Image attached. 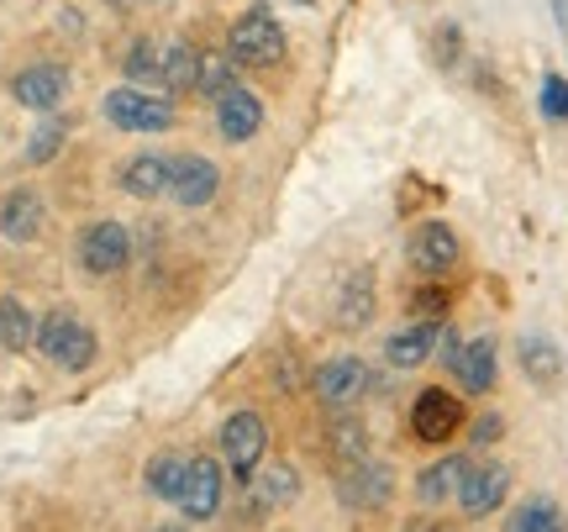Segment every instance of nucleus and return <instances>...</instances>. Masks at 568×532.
Listing matches in <instances>:
<instances>
[{
    "label": "nucleus",
    "instance_id": "1",
    "mask_svg": "<svg viewBox=\"0 0 568 532\" xmlns=\"http://www.w3.org/2000/svg\"><path fill=\"white\" fill-rule=\"evenodd\" d=\"M38 349H42V359H48L53 369L80 374V369L95 364L101 343H95V328H90L74 307H53L48 317H42V328H38Z\"/></svg>",
    "mask_w": 568,
    "mask_h": 532
},
{
    "label": "nucleus",
    "instance_id": "2",
    "mask_svg": "<svg viewBox=\"0 0 568 532\" xmlns=\"http://www.w3.org/2000/svg\"><path fill=\"white\" fill-rule=\"evenodd\" d=\"M101 111L116 132H169V127L180 122L174 101L159 96V90H142V84H116V90H105Z\"/></svg>",
    "mask_w": 568,
    "mask_h": 532
},
{
    "label": "nucleus",
    "instance_id": "3",
    "mask_svg": "<svg viewBox=\"0 0 568 532\" xmlns=\"http://www.w3.org/2000/svg\"><path fill=\"white\" fill-rule=\"evenodd\" d=\"M226 48H232V59L247 63V69H274V63L284 59V27H280V17H274L268 6H247L243 17L232 21Z\"/></svg>",
    "mask_w": 568,
    "mask_h": 532
},
{
    "label": "nucleus",
    "instance_id": "4",
    "mask_svg": "<svg viewBox=\"0 0 568 532\" xmlns=\"http://www.w3.org/2000/svg\"><path fill=\"white\" fill-rule=\"evenodd\" d=\"M464 401L443 385H426L416 401H410V438L416 443H453L464 432Z\"/></svg>",
    "mask_w": 568,
    "mask_h": 532
},
{
    "label": "nucleus",
    "instance_id": "5",
    "mask_svg": "<svg viewBox=\"0 0 568 532\" xmlns=\"http://www.w3.org/2000/svg\"><path fill=\"white\" fill-rule=\"evenodd\" d=\"M316 401H322L326 411H347L358 406L368 390H374V374H368L364 359H353V353H343V359H326L322 369H316Z\"/></svg>",
    "mask_w": 568,
    "mask_h": 532
},
{
    "label": "nucleus",
    "instance_id": "6",
    "mask_svg": "<svg viewBox=\"0 0 568 532\" xmlns=\"http://www.w3.org/2000/svg\"><path fill=\"white\" fill-rule=\"evenodd\" d=\"M126 259H132V232H126V222L101 217V222H90L80 232V264H84V274L105 280V274L126 269Z\"/></svg>",
    "mask_w": 568,
    "mask_h": 532
},
{
    "label": "nucleus",
    "instance_id": "7",
    "mask_svg": "<svg viewBox=\"0 0 568 532\" xmlns=\"http://www.w3.org/2000/svg\"><path fill=\"white\" fill-rule=\"evenodd\" d=\"M264 449H268V428H264L258 411H232V416L222 422V453H226V464H232V474H237L243 485L253 480Z\"/></svg>",
    "mask_w": 568,
    "mask_h": 532
},
{
    "label": "nucleus",
    "instance_id": "8",
    "mask_svg": "<svg viewBox=\"0 0 568 532\" xmlns=\"http://www.w3.org/2000/svg\"><path fill=\"white\" fill-rule=\"evenodd\" d=\"M458 259H464V243H458V232H453L447 222H422L416 232H410V264L422 269L426 280L453 274Z\"/></svg>",
    "mask_w": 568,
    "mask_h": 532
},
{
    "label": "nucleus",
    "instance_id": "9",
    "mask_svg": "<svg viewBox=\"0 0 568 532\" xmlns=\"http://www.w3.org/2000/svg\"><path fill=\"white\" fill-rule=\"evenodd\" d=\"M337 495H343L353 512H379L389 495H395V474H389V464H379V459H358V464L343 470Z\"/></svg>",
    "mask_w": 568,
    "mask_h": 532
},
{
    "label": "nucleus",
    "instance_id": "10",
    "mask_svg": "<svg viewBox=\"0 0 568 532\" xmlns=\"http://www.w3.org/2000/svg\"><path fill=\"white\" fill-rule=\"evenodd\" d=\"M216 190H222L216 159H201V153H180L174 159V190H169V201H180L184 211H201V205L216 201Z\"/></svg>",
    "mask_w": 568,
    "mask_h": 532
},
{
    "label": "nucleus",
    "instance_id": "11",
    "mask_svg": "<svg viewBox=\"0 0 568 532\" xmlns=\"http://www.w3.org/2000/svg\"><path fill=\"white\" fill-rule=\"evenodd\" d=\"M11 96L27 111H59L63 96H69V69L63 63H27L17 80H11Z\"/></svg>",
    "mask_w": 568,
    "mask_h": 532
},
{
    "label": "nucleus",
    "instance_id": "12",
    "mask_svg": "<svg viewBox=\"0 0 568 532\" xmlns=\"http://www.w3.org/2000/svg\"><path fill=\"white\" fill-rule=\"evenodd\" d=\"M222 506V464L216 459H190V470H184V491H180V512L190 522H205V516H216Z\"/></svg>",
    "mask_w": 568,
    "mask_h": 532
},
{
    "label": "nucleus",
    "instance_id": "13",
    "mask_svg": "<svg viewBox=\"0 0 568 532\" xmlns=\"http://www.w3.org/2000/svg\"><path fill=\"white\" fill-rule=\"evenodd\" d=\"M258 127H264V101L247 84H232L216 101V132L226 143H247V138H258Z\"/></svg>",
    "mask_w": 568,
    "mask_h": 532
},
{
    "label": "nucleus",
    "instance_id": "14",
    "mask_svg": "<svg viewBox=\"0 0 568 532\" xmlns=\"http://www.w3.org/2000/svg\"><path fill=\"white\" fill-rule=\"evenodd\" d=\"M506 495H510V470H500V464H479V470L464 474L458 506H464V516H489V512H500Z\"/></svg>",
    "mask_w": 568,
    "mask_h": 532
},
{
    "label": "nucleus",
    "instance_id": "15",
    "mask_svg": "<svg viewBox=\"0 0 568 532\" xmlns=\"http://www.w3.org/2000/svg\"><path fill=\"white\" fill-rule=\"evenodd\" d=\"M126 195H138V201H159L174 190V159H163V153H138V159H126L122 174H116Z\"/></svg>",
    "mask_w": 568,
    "mask_h": 532
},
{
    "label": "nucleus",
    "instance_id": "16",
    "mask_svg": "<svg viewBox=\"0 0 568 532\" xmlns=\"http://www.w3.org/2000/svg\"><path fill=\"white\" fill-rule=\"evenodd\" d=\"M453 374H458V385H464L468 395H489L495 380H500V353H495V338H474V343H464L458 359H453Z\"/></svg>",
    "mask_w": 568,
    "mask_h": 532
},
{
    "label": "nucleus",
    "instance_id": "17",
    "mask_svg": "<svg viewBox=\"0 0 568 532\" xmlns=\"http://www.w3.org/2000/svg\"><path fill=\"white\" fill-rule=\"evenodd\" d=\"M343 332H358L374 322V269H353L337 290V317H332Z\"/></svg>",
    "mask_w": 568,
    "mask_h": 532
},
{
    "label": "nucleus",
    "instance_id": "18",
    "mask_svg": "<svg viewBox=\"0 0 568 532\" xmlns=\"http://www.w3.org/2000/svg\"><path fill=\"white\" fill-rule=\"evenodd\" d=\"M437 338H443V328H437V322H410V328H400L385 343V359L395 369H416V364H426V359L437 353Z\"/></svg>",
    "mask_w": 568,
    "mask_h": 532
},
{
    "label": "nucleus",
    "instance_id": "19",
    "mask_svg": "<svg viewBox=\"0 0 568 532\" xmlns=\"http://www.w3.org/2000/svg\"><path fill=\"white\" fill-rule=\"evenodd\" d=\"M0 232L11 243H32L42 232V195L38 190H11L6 205H0Z\"/></svg>",
    "mask_w": 568,
    "mask_h": 532
},
{
    "label": "nucleus",
    "instance_id": "20",
    "mask_svg": "<svg viewBox=\"0 0 568 532\" xmlns=\"http://www.w3.org/2000/svg\"><path fill=\"white\" fill-rule=\"evenodd\" d=\"M159 84H163V96L201 90V53H195L190 42H169V48H163V63H159Z\"/></svg>",
    "mask_w": 568,
    "mask_h": 532
},
{
    "label": "nucleus",
    "instance_id": "21",
    "mask_svg": "<svg viewBox=\"0 0 568 532\" xmlns=\"http://www.w3.org/2000/svg\"><path fill=\"white\" fill-rule=\"evenodd\" d=\"M474 470L464 453H447V459H437L432 470L416 474V501L422 506H437V501H447V495H458V485H464V474Z\"/></svg>",
    "mask_w": 568,
    "mask_h": 532
},
{
    "label": "nucleus",
    "instance_id": "22",
    "mask_svg": "<svg viewBox=\"0 0 568 532\" xmlns=\"http://www.w3.org/2000/svg\"><path fill=\"white\" fill-rule=\"evenodd\" d=\"M521 369H527L531 385L552 390L558 380H564V353H558L552 338H521Z\"/></svg>",
    "mask_w": 568,
    "mask_h": 532
},
{
    "label": "nucleus",
    "instance_id": "23",
    "mask_svg": "<svg viewBox=\"0 0 568 532\" xmlns=\"http://www.w3.org/2000/svg\"><path fill=\"white\" fill-rule=\"evenodd\" d=\"M247 491H253V501H258L264 512H280V506H290V501L301 495V474L290 470V464H274V470H264L258 480H247Z\"/></svg>",
    "mask_w": 568,
    "mask_h": 532
},
{
    "label": "nucleus",
    "instance_id": "24",
    "mask_svg": "<svg viewBox=\"0 0 568 532\" xmlns=\"http://www.w3.org/2000/svg\"><path fill=\"white\" fill-rule=\"evenodd\" d=\"M506 532H568V516L558 501H548V495H531V501H521L516 512H510Z\"/></svg>",
    "mask_w": 568,
    "mask_h": 532
},
{
    "label": "nucleus",
    "instance_id": "25",
    "mask_svg": "<svg viewBox=\"0 0 568 532\" xmlns=\"http://www.w3.org/2000/svg\"><path fill=\"white\" fill-rule=\"evenodd\" d=\"M32 338H38V322H32V311L21 307L17 295H6V301H0V349L27 353V349H32Z\"/></svg>",
    "mask_w": 568,
    "mask_h": 532
},
{
    "label": "nucleus",
    "instance_id": "26",
    "mask_svg": "<svg viewBox=\"0 0 568 532\" xmlns=\"http://www.w3.org/2000/svg\"><path fill=\"white\" fill-rule=\"evenodd\" d=\"M184 470H190L184 453H159V459H148V491L159 495V501H180Z\"/></svg>",
    "mask_w": 568,
    "mask_h": 532
},
{
    "label": "nucleus",
    "instance_id": "27",
    "mask_svg": "<svg viewBox=\"0 0 568 532\" xmlns=\"http://www.w3.org/2000/svg\"><path fill=\"white\" fill-rule=\"evenodd\" d=\"M332 459H337L343 470L358 464V459H368V438L358 422H337V428H332Z\"/></svg>",
    "mask_w": 568,
    "mask_h": 532
},
{
    "label": "nucleus",
    "instance_id": "28",
    "mask_svg": "<svg viewBox=\"0 0 568 532\" xmlns=\"http://www.w3.org/2000/svg\"><path fill=\"white\" fill-rule=\"evenodd\" d=\"M126 74H132V84H148V80H153V84H159V63H163V53H159V48H153V42H148V38H138V42H132V48H126Z\"/></svg>",
    "mask_w": 568,
    "mask_h": 532
},
{
    "label": "nucleus",
    "instance_id": "29",
    "mask_svg": "<svg viewBox=\"0 0 568 532\" xmlns=\"http://www.w3.org/2000/svg\"><path fill=\"white\" fill-rule=\"evenodd\" d=\"M232 63L226 53H201V96H216L222 101L226 90H232Z\"/></svg>",
    "mask_w": 568,
    "mask_h": 532
},
{
    "label": "nucleus",
    "instance_id": "30",
    "mask_svg": "<svg viewBox=\"0 0 568 532\" xmlns=\"http://www.w3.org/2000/svg\"><path fill=\"white\" fill-rule=\"evenodd\" d=\"M63 132H69V127H63V117H48V122L32 132V143H27V164H48V159L63 148Z\"/></svg>",
    "mask_w": 568,
    "mask_h": 532
},
{
    "label": "nucleus",
    "instance_id": "31",
    "mask_svg": "<svg viewBox=\"0 0 568 532\" xmlns=\"http://www.w3.org/2000/svg\"><path fill=\"white\" fill-rule=\"evenodd\" d=\"M453 307V295H447L443 285H422V290H410V311L422 317V322H437L443 311Z\"/></svg>",
    "mask_w": 568,
    "mask_h": 532
},
{
    "label": "nucleus",
    "instance_id": "32",
    "mask_svg": "<svg viewBox=\"0 0 568 532\" xmlns=\"http://www.w3.org/2000/svg\"><path fill=\"white\" fill-rule=\"evenodd\" d=\"M542 117H552V122L568 117V80L564 74H548V80H542Z\"/></svg>",
    "mask_w": 568,
    "mask_h": 532
},
{
    "label": "nucleus",
    "instance_id": "33",
    "mask_svg": "<svg viewBox=\"0 0 568 532\" xmlns=\"http://www.w3.org/2000/svg\"><path fill=\"white\" fill-rule=\"evenodd\" d=\"M500 432H506V422H500V416H479V422H474V438H468V443L489 449V443H500Z\"/></svg>",
    "mask_w": 568,
    "mask_h": 532
},
{
    "label": "nucleus",
    "instance_id": "34",
    "mask_svg": "<svg viewBox=\"0 0 568 532\" xmlns=\"http://www.w3.org/2000/svg\"><path fill=\"white\" fill-rule=\"evenodd\" d=\"M406 532H464L458 522H437V516H416Z\"/></svg>",
    "mask_w": 568,
    "mask_h": 532
},
{
    "label": "nucleus",
    "instance_id": "35",
    "mask_svg": "<svg viewBox=\"0 0 568 532\" xmlns=\"http://www.w3.org/2000/svg\"><path fill=\"white\" fill-rule=\"evenodd\" d=\"M159 532H184V528H159Z\"/></svg>",
    "mask_w": 568,
    "mask_h": 532
},
{
    "label": "nucleus",
    "instance_id": "36",
    "mask_svg": "<svg viewBox=\"0 0 568 532\" xmlns=\"http://www.w3.org/2000/svg\"><path fill=\"white\" fill-rule=\"evenodd\" d=\"M111 6H126V0H111Z\"/></svg>",
    "mask_w": 568,
    "mask_h": 532
}]
</instances>
